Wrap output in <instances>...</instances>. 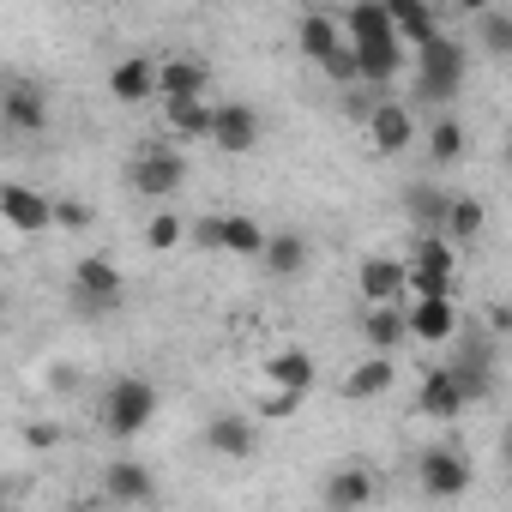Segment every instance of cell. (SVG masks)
Listing matches in <instances>:
<instances>
[{
    "label": "cell",
    "instance_id": "1",
    "mask_svg": "<svg viewBox=\"0 0 512 512\" xmlns=\"http://www.w3.org/2000/svg\"><path fill=\"white\" fill-rule=\"evenodd\" d=\"M338 25H344V49H350L362 85H392V79H404V55H410V49L398 43V31H392V19H386L380 0H350V13H344Z\"/></svg>",
    "mask_w": 512,
    "mask_h": 512
},
{
    "label": "cell",
    "instance_id": "2",
    "mask_svg": "<svg viewBox=\"0 0 512 512\" xmlns=\"http://www.w3.org/2000/svg\"><path fill=\"white\" fill-rule=\"evenodd\" d=\"M404 73H416V79H410V85H416V103L452 109V103L464 97V43L446 37V31H434L428 43H416V49L404 55Z\"/></svg>",
    "mask_w": 512,
    "mask_h": 512
},
{
    "label": "cell",
    "instance_id": "3",
    "mask_svg": "<svg viewBox=\"0 0 512 512\" xmlns=\"http://www.w3.org/2000/svg\"><path fill=\"white\" fill-rule=\"evenodd\" d=\"M67 302H73L79 320H109V314L127 308V272L109 260V253H85V260H73Z\"/></svg>",
    "mask_w": 512,
    "mask_h": 512
},
{
    "label": "cell",
    "instance_id": "4",
    "mask_svg": "<svg viewBox=\"0 0 512 512\" xmlns=\"http://www.w3.org/2000/svg\"><path fill=\"white\" fill-rule=\"evenodd\" d=\"M458 290V241L440 229H416L404 260V296H452Z\"/></svg>",
    "mask_w": 512,
    "mask_h": 512
},
{
    "label": "cell",
    "instance_id": "5",
    "mask_svg": "<svg viewBox=\"0 0 512 512\" xmlns=\"http://www.w3.org/2000/svg\"><path fill=\"white\" fill-rule=\"evenodd\" d=\"M157 404H163V392H157L145 374H121V380L103 392L97 422H103V434H109V440H133V434H145V428H151Z\"/></svg>",
    "mask_w": 512,
    "mask_h": 512
},
{
    "label": "cell",
    "instance_id": "6",
    "mask_svg": "<svg viewBox=\"0 0 512 512\" xmlns=\"http://www.w3.org/2000/svg\"><path fill=\"white\" fill-rule=\"evenodd\" d=\"M296 49H302L332 85H344V91L362 85V79H356V61H350V49H344V25H338L332 13H320V7L302 13V19H296Z\"/></svg>",
    "mask_w": 512,
    "mask_h": 512
},
{
    "label": "cell",
    "instance_id": "7",
    "mask_svg": "<svg viewBox=\"0 0 512 512\" xmlns=\"http://www.w3.org/2000/svg\"><path fill=\"white\" fill-rule=\"evenodd\" d=\"M187 241H199V247H211V253H235V260H260L266 223L247 217V211H211V217H193V223H187Z\"/></svg>",
    "mask_w": 512,
    "mask_h": 512
},
{
    "label": "cell",
    "instance_id": "8",
    "mask_svg": "<svg viewBox=\"0 0 512 512\" xmlns=\"http://www.w3.org/2000/svg\"><path fill=\"white\" fill-rule=\"evenodd\" d=\"M181 181H187V163H181V151L175 145H145V151H133L127 157V187L133 193H145V199H175L181 193Z\"/></svg>",
    "mask_w": 512,
    "mask_h": 512
},
{
    "label": "cell",
    "instance_id": "9",
    "mask_svg": "<svg viewBox=\"0 0 512 512\" xmlns=\"http://www.w3.org/2000/svg\"><path fill=\"white\" fill-rule=\"evenodd\" d=\"M223 157H247L253 145L266 139V115L253 109V103H241V97H229V103H211V133H205Z\"/></svg>",
    "mask_w": 512,
    "mask_h": 512
},
{
    "label": "cell",
    "instance_id": "10",
    "mask_svg": "<svg viewBox=\"0 0 512 512\" xmlns=\"http://www.w3.org/2000/svg\"><path fill=\"white\" fill-rule=\"evenodd\" d=\"M416 482H422L428 500H464V488L476 482V464H470V452H458V446H428V452L416 458Z\"/></svg>",
    "mask_w": 512,
    "mask_h": 512
},
{
    "label": "cell",
    "instance_id": "11",
    "mask_svg": "<svg viewBox=\"0 0 512 512\" xmlns=\"http://www.w3.org/2000/svg\"><path fill=\"white\" fill-rule=\"evenodd\" d=\"M0 127L19 133V139L49 133V91L37 79H7L0 85Z\"/></svg>",
    "mask_w": 512,
    "mask_h": 512
},
{
    "label": "cell",
    "instance_id": "12",
    "mask_svg": "<svg viewBox=\"0 0 512 512\" xmlns=\"http://www.w3.org/2000/svg\"><path fill=\"white\" fill-rule=\"evenodd\" d=\"M362 127H368V145H374L380 157H404V151L416 145V109L398 103V97H380V103L362 115Z\"/></svg>",
    "mask_w": 512,
    "mask_h": 512
},
{
    "label": "cell",
    "instance_id": "13",
    "mask_svg": "<svg viewBox=\"0 0 512 512\" xmlns=\"http://www.w3.org/2000/svg\"><path fill=\"white\" fill-rule=\"evenodd\" d=\"M458 326H464L458 296H410V308H404V332L416 344H452Z\"/></svg>",
    "mask_w": 512,
    "mask_h": 512
},
{
    "label": "cell",
    "instance_id": "14",
    "mask_svg": "<svg viewBox=\"0 0 512 512\" xmlns=\"http://www.w3.org/2000/svg\"><path fill=\"white\" fill-rule=\"evenodd\" d=\"M205 446L223 458V464H247L253 452H260V422L253 416H235V410H217L205 422Z\"/></svg>",
    "mask_w": 512,
    "mask_h": 512
},
{
    "label": "cell",
    "instance_id": "15",
    "mask_svg": "<svg viewBox=\"0 0 512 512\" xmlns=\"http://www.w3.org/2000/svg\"><path fill=\"white\" fill-rule=\"evenodd\" d=\"M260 266H266V278L296 284V278H308V266H314V247H308V235H296V229H266Z\"/></svg>",
    "mask_w": 512,
    "mask_h": 512
},
{
    "label": "cell",
    "instance_id": "16",
    "mask_svg": "<svg viewBox=\"0 0 512 512\" xmlns=\"http://www.w3.org/2000/svg\"><path fill=\"white\" fill-rule=\"evenodd\" d=\"M49 193L43 187H25V181H0V223L19 229V235H37L49 229Z\"/></svg>",
    "mask_w": 512,
    "mask_h": 512
},
{
    "label": "cell",
    "instance_id": "17",
    "mask_svg": "<svg viewBox=\"0 0 512 512\" xmlns=\"http://www.w3.org/2000/svg\"><path fill=\"white\" fill-rule=\"evenodd\" d=\"M157 476H151V464H133V458H115V464H103V500H115V506H157Z\"/></svg>",
    "mask_w": 512,
    "mask_h": 512
},
{
    "label": "cell",
    "instance_id": "18",
    "mask_svg": "<svg viewBox=\"0 0 512 512\" xmlns=\"http://www.w3.org/2000/svg\"><path fill=\"white\" fill-rule=\"evenodd\" d=\"M380 494V482H374V470L362 464V458H344L326 482H320V500L332 506V512H350V506H368Z\"/></svg>",
    "mask_w": 512,
    "mask_h": 512
},
{
    "label": "cell",
    "instance_id": "19",
    "mask_svg": "<svg viewBox=\"0 0 512 512\" xmlns=\"http://www.w3.org/2000/svg\"><path fill=\"white\" fill-rule=\"evenodd\" d=\"M470 404H464V386L452 380V368H428L422 386H416V416L428 422H458Z\"/></svg>",
    "mask_w": 512,
    "mask_h": 512
},
{
    "label": "cell",
    "instance_id": "20",
    "mask_svg": "<svg viewBox=\"0 0 512 512\" xmlns=\"http://www.w3.org/2000/svg\"><path fill=\"white\" fill-rule=\"evenodd\" d=\"M380 7H386V19H392L404 49H416V43H428L440 31V7H434V0H380Z\"/></svg>",
    "mask_w": 512,
    "mask_h": 512
},
{
    "label": "cell",
    "instance_id": "21",
    "mask_svg": "<svg viewBox=\"0 0 512 512\" xmlns=\"http://www.w3.org/2000/svg\"><path fill=\"white\" fill-rule=\"evenodd\" d=\"M356 332H362V344L368 350H398V344H410V332H404V308L398 302H368L362 308V320H356Z\"/></svg>",
    "mask_w": 512,
    "mask_h": 512
},
{
    "label": "cell",
    "instance_id": "22",
    "mask_svg": "<svg viewBox=\"0 0 512 512\" xmlns=\"http://www.w3.org/2000/svg\"><path fill=\"white\" fill-rule=\"evenodd\" d=\"M356 290H362V302H404V260L368 253L362 272H356Z\"/></svg>",
    "mask_w": 512,
    "mask_h": 512
},
{
    "label": "cell",
    "instance_id": "23",
    "mask_svg": "<svg viewBox=\"0 0 512 512\" xmlns=\"http://www.w3.org/2000/svg\"><path fill=\"white\" fill-rule=\"evenodd\" d=\"M109 97L115 103H145V97H157V61H145V55H127V61H115L109 67Z\"/></svg>",
    "mask_w": 512,
    "mask_h": 512
},
{
    "label": "cell",
    "instance_id": "24",
    "mask_svg": "<svg viewBox=\"0 0 512 512\" xmlns=\"http://www.w3.org/2000/svg\"><path fill=\"white\" fill-rule=\"evenodd\" d=\"M211 91V67L193 55H169L157 61V97H205Z\"/></svg>",
    "mask_w": 512,
    "mask_h": 512
},
{
    "label": "cell",
    "instance_id": "25",
    "mask_svg": "<svg viewBox=\"0 0 512 512\" xmlns=\"http://www.w3.org/2000/svg\"><path fill=\"white\" fill-rule=\"evenodd\" d=\"M266 380H272L278 392H302V398H308V392H314V380H320V368H314V356H308V350H296V344H290V350H272V356H266Z\"/></svg>",
    "mask_w": 512,
    "mask_h": 512
},
{
    "label": "cell",
    "instance_id": "26",
    "mask_svg": "<svg viewBox=\"0 0 512 512\" xmlns=\"http://www.w3.org/2000/svg\"><path fill=\"white\" fill-rule=\"evenodd\" d=\"M392 380H398V362H392L386 350H368V356L344 374V398H356V404H362V398H380Z\"/></svg>",
    "mask_w": 512,
    "mask_h": 512
},
{
    "label": "cell",
    "instance_id": "27",
    "mask_svg": "<svg viewBox=\"0 0 512 512\" xmlns=\"http://www.w3.org/2000/svg\"><path fill=\"white\" fill-rule=\"evenodd\" d=\"M422 133H428V157H434L440 169L464 163V151H470V133H464V121H458L452 109H440V115H434V121H428Z\"/></svg>",
    "mask_w": 512,
    "mask_h": 512
},
{
    "label": "cell",
    "instance_id": "28",
    "mask_svg": "<svg viewBox=\"0 0 512 512\" xmlns=\"http://www.w3.org/2000/svg\"><path fill=\"white\" fill-rule=\"evenodd\" d=\"M488 229V205L476 193H446V217H440V235L446 241H476Z\"/></svg>",
    "mask_w": 512,
    "mask_h": 512
},
{
    "label": "cell",
    "instance_id": "29",
    "mask_svg": "<svg viewBox=\"0 0 512 512\" xmlns=\"http://www.w3.org/2000/svg\"><path fill=\"white\" fill-rule=\"evenodd\" d=\"M163 127L175 139H205L211 133V97H163Z\"/></svg>",
    "mask_w": 512,
    "mask_h": 512
},
{
    "label": "cell",
    "instance_id": "30",
    "mask_svg": "<svg viewBox=\"0 0 512 512\" xmlns=\"http://www.w3.org/2000/svg\"><path fill=\"white\" fill-rule=\"evenodd\" d=\"M404 211H410L416 229H440V217H446V187H434V181H410V187H404Z\"/></svg>",
    "mask_w": 512,
    "mask_h": 512
},
{
    "label": "cell",
    "instance_id": "31",
    "mask_svg": "<svg viewBox=\"0 0 512 512\" xmlns=\"http://www.w3.org/2000/svg\"><path fill=\"white\" fill-rule=\"evenodd\" d=\"M476 37H482V49H488V55H500V61L512 55V19L500 13V0L476 13Z\"/></svg>",
    "mask_w": 512,
    "mask_h": 512
},
{
    "label": "cell",
    "instance_id": "32",
    "mask_svg": "<svg viewBox=\"0 0 512 512\" xmlns=\"http://www.w3.org/2000/svg\"><path fill=\"white\" fill-rule=\"evenodd\" d=\"M181 241H187V217H181V211H157V217L145 223V247H151V253H175Z\"/></svg>",
    "mask_w": 512,
    "mask_h": 512
},
{
    "label": "cell",
    "instance_id": "33",
    "mask_svg": "<svg viewBox=\"0 0 512 512\" xmlns=\"http://www.w3.org/2000/svg\"><path fill=\"white\" fill-rule=\"evenodd\" d=\"M91 217H97V211H91L85 199H55V205H49V229H73V235H79V229H91Z\"/></svg>",
    "mask_w": 512,
    "mask_h": 512
},
{
    "label": "cell",
    "instance_id": "34",
    "mask_svg": "<svg viewBox=\"0 0 512 512\" xmlns=\"http://www.w3.org/2000/svg\"><path fill=\"white\" fill-rule=\"evenodd\" d=\"M296 410H302V392H278V386H272V398H266L260 410H253V416H272V422H284V416H296Z\"/></svg>",
    "mask_w": 512,
    "mask_h": 512
},
{
    "label": "cell",
    "instance_id": "35",
    "mask_svg": "<svg viewBox=\"0 0 512 512\" xmlns=\"http://www.w3.org/2000/svg\"><path fill=\"white\" fill-rule=\"evenodd\" d=\"M19 440H25L31 452H49V446L61 440V428H55V422H25V434H19Z\"/></svg>",
    "mask_w": 512,
    "mask_h": 512
},
{
    "label": "cell",
    "instance_id": "36",
    "mask_svg": "<svg viewBox=\"0 0 512 512\" xmlns=\"http://www.w3.org/2000/svg\"><path fill=\"white\" fill-rule=\"evenodd\" d=\"M49 386H55V392H73V386H79V374H73L67 362H55V374H49Z\"/></svg>",
    "mask_w": 512,
    "mask_h": 512
},
{
    "label": "cell",
    "instance_id": "37",
    "mask_svg": "<svg viewBox=\"0 0 512 512\" xmlns=\"http://www.w3.org/2000/svg\"><path fill=\"white\" fill-rule=\"evenodd\" d=\"M452 7H458V13H464V19H476V13H482V7H494V0H452Z\"/></svg>",
    "mask_w": 512,
    "mask_h": 512
},
{
    "label": "cell",
    "instance_id": "38",
    "mask_svg": "<svg viewBox=\"0 0 512 512\" xmlns=\"http://www.w3.org/2000/svg\"><path fill=\"white\" fill-rule=\"evenodd\" d=\"M0 320H7V284H0Z\"/></svg>",
    "mask_w": 512,
    "mask_h": 512
}]
</instances>
